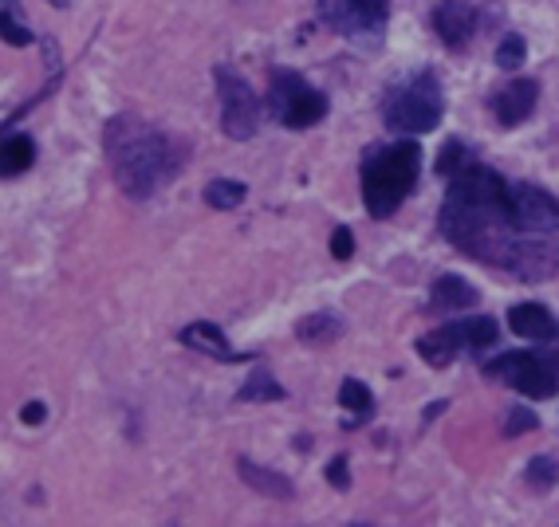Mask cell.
Returning <instances> with one entry per match:
<instances>
[{
	"label": "cell",
	"instance_id": "cell-27",
	"mask_svg": "<svg viewBox=\"0 0 559 527\" xmlns=\"http://www.w3.org/2000/svg\"><path fill=\"white\" fill-rule=\"evenodd\" d=\"M536 426H539L536 414L524 409V406H516V409H509V426H504V433H509V438H520V433H532Z\"/></svg>",
	"mask_w": 559,
	"mask_h": 527
},
{
	"label": "cell",
	"instance_id": "cell-4",
	"mask_svg": "<svg viewBox=\"0 0 559 527\" xmlns=\"http://www.w3.org/2000/svg\"><path fill=\"white\" fill-rule=\"evenodd\" d=\"M445 115V95H441V83L433 71H414L402 83L386 91V103H382V119H386L390 134H430L433 127Z\"/></svg>",
	"mask_w": 559,
	"mask_h": 527
},
{
	"label": "cell",
	"instance_id": "cell-18",
	"mask_svg": "<svg viewBox=\"0 0 559 527\" xmlns=\"http://www.w3.org/2000/svg\"><path fill=\"white\" fill-rule=\"evenodd\" d=\"M340 406L347 409V426L355 429V426H362V421L370 418V414H374V398H370V390L362 386L359 379H347L340 386Z\"/></svg>",
	"mask_w": 559,
	"mask_h": 527
},
{
	"label": "cell",
	"instance_id": "cell-26",
	"mask_svg": "<svg viewBox=\"0 0 559 527\" xmlns=\"http://www.w3.org/2000/svg\"><path fill=\"white\" fill-rule=\"evenodd\" d=\"M0 40L12 44V48H28V44H32V32L24 28V24L16 21V16H12V12H0Z\"/></svg>",
	"mask_w": 559,
	"mask_h": 527
},
{
	"label": "cell",
	"instance_id": "cell-29",
	"mask_svg": "<svg viewBox=\"0 0 559 527\" xmlns=\"http://www.w3.org/2000/svg\"><path fill=\"white\" fill-rule=\"evenodd\" d=\"M328 480L335 488H350V472H347V457H335L328 465Z\"/></svg>",
	"mask_w": 559,
	"mask_h": 527
},
{
	"label": "cell",
	"instance_id": "cell-16",
	"mask_svg": "<svg viewBox=\"0 0 559 527\" xmlns=\"http://www.w3.org/2000/svg\"><path fill=\"white\" fill-rule=\"evenodd\" d=\"M445 331H450L453 347L461 350H489L492 343H497V323L485 315L477 319H461V323H445Z\"/></svg>",
	"mask_w": 559,
	"mask_h": 527
},
{
	"label": "cell",
	"instance_id": "cell-9",
	"mask_svg": "<svg viewBox=\"0 0 559 527\" xmlns=\"http://www.w3.org/2000/svg\"><path fill=\"white\" fill-rule=\"evenodd\" d=\"M512 213H516L520 229L536 232V237H559V201L539 185H512Z\"/></svg>",
	"mask_w": 559,
	"mask_h": 527
},
{
	"label": "cell",
	"instance_id": "cell-15",
	"mask_svg": "<svg viewBox=\"0 0 559 527\" xmlns=\"http://www.w3.org/2000/svg\"><path fill=\"white\" fill-rule=\"evenodd\" d=\"M477 288L461 276H441L430 291V311H469L477 308Z\"/></svg>",
	"mask_w": 559,
	"mask_h": 527
},
{
	"label": "cell",
	"instance_id": "cell-7",
	"mask_svg": "<svg viewBox=\"0 0 559 527\" xmlns=\"http://www.w3.org/2000/svg\"><path fill=\"white\" fill-rule=\"evenodd\" d=\"M320 21L343 40L374 48L390 21V0H320Z\"/></svg>",
	"mask_w": 559,
	"mask_h": 527
},
{
	"label": "cell",
	"instance_id": "cell-19",
	"mask_svg": "<svg viewBox=\"0 0 559 527\" xmlns=\"http://www.w3.org/2000/svg\"><path fill=\"white\" fill-rule=\"evenodd\" d=\"M418 355L430 362V367H450V362L457 359V347H453L450 331L438 327V331H430V335L418 338Z\"/></svg>",
	"mask_w": 559,
	"mask_h": 527
},
{
	"label": "cell",
	"instance_id": "cell-20",
	"mask_svg": "<svg viewBox=\"0 0 559 527\" xmlns=\"http://www.w3.org/2000/svg\"><path fill=\"white\" fill-rule=\"evenodd\" d=\"M296 335L304 338V343H331V338L343 335V319L331 315V311H320V315H308L300 319V327H296Z\"/></svg>",
	"mask_w": 559,
	"mask_h": 527
},
{
	"label": "cell",
	"instance_id": "cell-11",
	"mask_svg": "<svg viewBox=\"0 0 559 527\" xmlns=\"http://www.w3.org/2000/svg\"><path fill=\"white\" fill-rule=\"evenodd\" d=\"M536 95L539 87L532 80H512L509 87H500L492 95V115H497L500 127H520V122L528 119L532 107H536Z\"/></svg>",
	"mask_w": 559,
	"mask_h": 527
},
{
	"label": "cell",
	"instance_id": "cell-22",
	"mask_svg": "<svg viewBox=\"0 0 559 527\" xmlns=\"http://www.w3.org/2000/svg\"><path fill=\"white\" fill-rule=\"evenodd\" d=\"M280 398H284V390H280V382L264 367L252 370L249 382L240 386V402H280Z\"/></svg>",
	"mask_w": 559,
	"mask_h": 527
},
{
	"label": "cell",
	"instance_id": "cell-30",
	"mask_svg": "<svg viewBox=\"0 0 559 527\" xmlns=\"http://www.w3.org/2000/svg\"><path fill=\"white\" fill-rule=\"evenodd\" d=\"M44 414H48V409H44V402H28V406L21 409V421H28V426H40Z\"/></svg>",
	"mask_w": 559,
	"mask_h": 527
},
{
	"label": "cell",
	"instance_id": "cell-25",
	"mask_svg": "<svg viewBox=\"0 0 559 527\" xmlns=\"http://www.w3.org/2000/svg\"><path fill=\"white\" fill-rule=\"evenodd\" d=\"M524 477H528L532 484H539V488L556 484V480H559V460L556 457H532L528 468H524Z\"/></svg>",
	"mask_w": 559,
	"mask_h": 527
},
{
	"label": "cell",
	"instance_id": "cell-21",
	"mask_svg": "<svg viewBox=\"0 0 559 527\" xmlns=\"http://www.w3.org/2000/svg\"><path fill=\"white\" fill-rule=\"evenodd\" d=\"M245 197H249V190H245V181L213 178L210 185H205V201H210L213 209H237V205H240Z\"/></svg>",
	"mask_w": 559,
	"mask_h": 527
},
{
	"label": "cell",
	"instance_id": "cell-6",
	"mask_svg": "<svg viewBox=\"0 0 559 527\" xmlns=\"http://www.w3.org/2000/svg\"><path fill=\"white\" fill-rule=\"evenodd\" d=\"M269 107L288 130H308L328 115V95L304 83V75L288 68H276L269 80Z\"/></svg>",
	"mask_w": 559,
	"mask_h": 527
},
{
	"label": "cell",
	"instance_id": "cell-8",
	"mask_svg": "<svg viewBox=\"0 0 559 527\" xmlns=\"http://www.w3.org/2000/svg\"><path fill=\"white\" fill-rule=\"evenodd\" d=\"M217 95H221V127L237 142L252 139L260 127V103L249 80H240L237 71L217 68Z\"/></svg>",
	"mask_w": 559,
	"mask_h": 527
},
{
	"label": "cell",
	"instance_id": "cell-31",
	"mask_svg": "<svg viewBox=\"0 0 559 527\" xmlns=\"http://www.w3.org/2000/svg\"><path fill=\"white\" fill-rule=\"evenodd\" d=\"M51 4H56V9H68V0H51Z\"/></svg>",
	"mask_w": 559,
	"mask_h": 527
},
{
	"label": "cell",
	"instance_id": "cell-24",
	"mask_svg": "<svg viewBox=\"0 0 559 527\" xmlns=\"http://www.w3.org/2000/svg\"><path fill=\"white\" fill-rule=\"evenodd\" d=\"M465 166H469V146H461L457 139L445 142V149L438 154V173L453 178V173H457V169H465Z\"/></svg>",
	"mask_w": 559,
	"mask_h": 527
},
{
	"label": "cell",
	"instance_id": "cell-23",
	"mask_svg": "<svg viewBox=\"0 0 559 527\" xmlns=\"http://www.w3.org/2000/svg\"><path fill=\"white\" fill-rule=\"evenodd\" d=\"M524 56H528L524 40H520V36H504L500 48H497V68L500 71H520L524 68Z\"/></svg>",
	"mask_w": 559,
	"mask_h": 527
},
{
	"label": "cell",
	"instance_id": "cell-28",
	"mask_svg": "<svg viewBox=\"0 0 559 527\" xmlns=\"http://www.w3.org/2000/svg\"><path fill=\"white\" fill-rule=\"evenodd\" d=\"M350 252H355V237H350V229H335V237H331V256L350 260Z\"/></svg>",
	"mask_w": 559,
	"mask_h": 527
},
{
	"label": "cell",
	"instance_id": "cell-10",
	"mask_svg": "<svg viewBox=\"0 0 559 527\" xmlns=\"http://www.w3.org/2000/svg\"><path fill=\"white\" fill-rule=\"evenodd\" d=\"M433 32L450 48H465L473 40V32H477V12L465 0H441L438 9H433Z\"/></svg>",
	"mask_w": 559,
	"mask_h": 527
},
{
	"label": "cell",
	"instance_id": "cell-14",
	"mask_svg": "<svg viewBox=\"0 0 559 527\" xmlns=\"http://www.w3.org/2000/svg\"><path fill=\"white\" fill-rule=\"evenodd\" d=\"M237 472L245 484H252L260 492V496H272V500H292L296 496V488H292V480L284 477V472H272V468L257 465V460L240 457L237 460Z\"/></svg>",
	"mask_w": 559,
	"mask_h": 527
},
{
	"label": "cell",
	"instance_id": "cell-12",
	"mask_svg": "<svg viewBox=\"0 0 559 527\" xmlns=\"http://www.w3.org/2000/svg\"><path fill=\"white\" fill-rule=\"evenodd\" d=\"M509 327L516 331L520 338H532V343H556L559 338V323L551 319L548 308L539 303H516L509 311Z\"/></svg>",
	"mask_w": 559,
	"mask_h": 527
},
{
	"label": "cell",
	"instance_id": "cell-13",
	"mask_svg": "<svg viewBox=\"0 0 559 527\" xmlns=\"http://www.w3.org/2000/svg\"><path fill=\"white\" fill-rule=\"evenodd\" d=\"M178 338L190 350H201V355H210L217 362H240V355L229 347V338L221 335V327H213V323H190Z\"/></svg>",
	"mask_w": 559,
	"mask_h": 527
},
{
	"label": "cell",
	"instance_id": "cell-3",
	"mask_svg": "<svg viewBox=\"0 0 559 527\" xmlns=\"http://www.w3.org/2000/svg\"><path fill=\"white\" fill-rule=\"evenodd\" d=\"M418 173L421 146L414 139H394L370 149L362 158V205L370 217L386 220L390 213H399V205L418 185Z\"/></svg>",
	"mask_w": 559,
	"mask_h": 527
},
{
	"label": "cell",
	"instance_id": "cell-17",
	"mask_svg": "<svg viewBox=\"0 0 559 527\" xmlns=\"http://www.w3.org/2000/svg\"><path fill=\"white\" fill-rule=\"evenodd\" d=\"M36 161V142L28 134H12L0 142V178H21L24 169H32Z\"/></svg>",
	"mask_w": 559,
	"mask_h": 527
},
{
	"label": "cell",
	"instance_id": "cell-5",
	"mask_svg": "<svg viewBox=\"0 0 559 527\" xmlns=\"http://www.w3.org/2000/svg\"><path fill=\"white\" fill-rule=\"evenodd\" d=\"M489 379L509 382L528 398H556L559 390V350H512L485 367Z\"/></svg>",
	"mask_w": 559,
	"mask_h": 527
},
{
	"label": "cell",
	"instance_id": "cell-1",
	"mask_svg": "<svg viewBox=\"0 0 559 527\" xmlns=\"http://www.w3.org/2000/svg\"><path fill=\"white\" fill-rule=\"evenodd\" d=\"M438 225L453 249L516 279L536 284V279L559 272L556 237H536V232L520 229L516 213H512V185L489 166L469 161L453 173Z\"/></svg>",
	"mask_w": 559,
	"mask_h": 527
},
{
	"label": "cell",
	"instance_id": "cell-2",
	"mask_svg": "<svg viewBox=\"0 0 559 527\" xmlns=\"http://www.w3.org/2000/svg\"><path fill=\"white\" fill-rule=\"evenodd\" d=\"M110 173L119 190L134 201H146L181 169V149L166 130L142 122L139 115H119L103 130Z\"/></svg>",
	"mask_w": 559,
	"mask_h": 527
}]
</instances>
